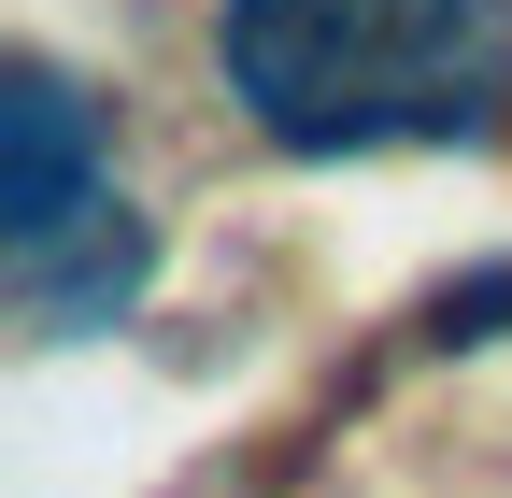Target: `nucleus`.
I'll use <instances>...</instances> for the list:
<instances>
[{
	"label": "nucleus",
	"instance_id": "nucleus-2",
	"mask_svg": "<svg viewBox=\"0 0 512 498\" xmlns=\"http://www.w3.org/2000/svg\"><path fill=\"white\" fill-rule=\"evenodd\" d=\"M0 257H15V314L43 342H100L157 285V228L114 171V129L57 57L0 72Z\"/></svg>",
	"mask_w": 512,
	"mask_h": 498
},
{
	"label": "nucleus",
	"instance_id": "nucleus-1",
	"mask_svg": "<svg viewBox=\"0 0 512 498\" xmlns=\"http://www.w3.org/2000/svg\"><path fill=\"white\" fill-rule=\"evenodd\" d=\"M214 86L271 157L498 143L512 0H214Z\"/></svg>",
	"mask_w": 512,
	"mask_h": 498
}]
</instances>
